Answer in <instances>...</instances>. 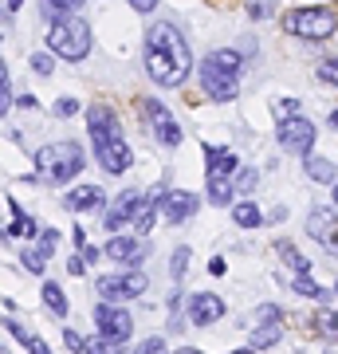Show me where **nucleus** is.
Returning <instances> with one entry per match:
<instances>
[{"label":"nucleus","mask_w":338,"mask_h":354,"mask_svg":"<svg viewBox=\"0 0 338 354\" xmlns=\"http://www.w3.org/2000/svg\"><path fill=\"white\" fill-rule=\"evenodd\" d=\"M283 24H288L291 36H299V39H326L338 28V20L330 8H295Z\"/></svg>","instance_id":"obj_5"},{"label":"nucleus","mask_w":338,"mask_h":354,"mask_svg":"<svg viewBox=\"0 0 338 354\" xmlns=\"http://www.w3.org/2000/svg\"><path fill=\"white\" fill-rule=\"evenodd\" d=\"M146 291V276L142 272H126V276H102L99 279V295L102 299H134Z\"/></svg>","instance_id":"obj_10"},{"label":"nucleus","mask_w":338,"mask_h":354,"mask_svg":"<svg viewBox=\"0 0 338 354\" xmlns=\"http://www.w3.org/2000/svg\"><path fill=\"white\" fill-rule=\"evenodd\" d=\"M256 319H260V323H263V319H267V323H276V319H279V307H272V304L260 307V311H256Z\"/></svg>","instance_id":"obj_40"},{"label":"nucleus","mask_w":338,"mask_h":354,"mask_svg":"<svg viewBox=\"0 0 338 354\" xmlns=\"http://www.w3.org/2000/svg\"><path fill=\"white\" fill-rule=\"evenodd\" d=\"M248 16L252 20H267L272 16V0H248Z\"/></svg>","instance_id":"obj_31"},{"label":"nucleus","mask_w":338,"mask_h":354,"mask_svg":"<svg viewBox=\"0 0 338 354\" xmlns=\"http://www.w3.org/2000/svg\"><path fill=\"white\" fill-rule=\"evenodd\" d=\"M75 111H79L75 99H59V102H55V114H59V118H71Z\"/></svg>","instance_id":"obj_36"},{"label":"nucleus","mask_w":338,"mask_h":354,"mask_svg":"<svg viewBox=\"0 0 338 354\" xmlns=\"http://www.w3.org/2000/svg\"><path fill=\"white\" fill-rule=\"evenodd\" d=\"M55 241H59V236H55L51 228H44V236H39V244H36V248H39L44 256H51V252H55Z\"/></svg>","instance_id":"obj_35"},{"label":"nucleus","mask_w":338,"mask_h":354,"mask_svg":"<svg viewBox=\"0 0 338 354\" xmlns=\"http://www.w3.org/2000/svg\"><path fill=\"white\" fill-rule=\"evenodd\" d=\"M87 134L91 142H106V138H122V127H118V114L106 106V102H95L87 111Z\"/></svg>","instance_id":"obj_12"},{"label":"nucleus","mask_w":338,"mask_h":354,"mask_svg":"<svg viewBox=\"0 0 338 354\" xmlns=\"http://www.w3.org/2000/svg\"><path fill=\"white\" fill-rule=\"evenodd\" d=\"M213 55H216V59H220V64L228 67V71H236V75H240V67H244V59H240L236 51H213Z\"/></svg>","instance_id":"obj_33"},{"label":"nucleus","mask_w":338,"mask_h":354,"mask_svg":"<svg viewBox=\"0 0 338 354\" xmlns=\"http://www.w3.org/2000/svg\"><path fill=\"white\" fill-rule=\"evenodd\" d=\"M95 323H99V335L111 342V346L126 342V339H130V330H134V319H130V311L114 307L111 299H102V304L95 307Z\"/></svg>","instance_id":"obj_6"},{"label":"nucleus","mask_w":338,"mask_h":354,"mask_svg":"<svg viewBox=\"0 0 338 354\" xmlns=\"http://www.w3.org/2000/svg\"><path fill=\"white\" fill-rule=\"evenodd\" d=\"M20 4H24V0H8V8H12V12H16V8H20Z\"/></svg>","instance_id":"obj_45"},{"label":"nucleus","mask_w":338,"mask_h":354,"mask_svg":"<svg viewBox=\"0 0 338 354\" xmlns=\"http://www.w3.org/2000/svg\"><path fill=\"white\" fill-rule=\"evenodd\" d=\"M330 122H335V127H338V111H335V114H330Z\"/></svg>","instance_id":"obj_47"},{"label":"nucleus","mask_w":338,"mask_h":354,"mask_svg":"<svg viewBox=\"0 0 338 354\" xmlns=\"http://www.w3.org/2000/svg\"><path fill=\"white\" fill-rule=\"evenodd\" d=\"M209 201L213 205H228L232 189H236V174H240V158L232 150H216L209 146Z\"/></svg>","instance_id":"obj_3"},{"label":"nucleus","mask_w":338,"mask_h":354,"mask_svg":"<svg viewBox=\"0 0 338 354\" xmlns=\"http://www.w3.org/2000/svg\"><path fill=\"white\" fill-rule=\"evenodd\" d=\"M4 83H8V64L0 59V87H4Z\"/></svg>","instance_id":"obj_44"},{"label":"nucleus","mask_w":338,"mask_h":354,"mask_svg":"<svg viewBox=\"0 0 338 354\" xmlns=\"http://www.w3.org/2000/svg\"><path fill=\"white\" fill-rule=\"evenodd\" d=\"M335 327H338V311H335Z\"/></svg>","instance_id":"obj_48"},{"label":"nucleus","mask_w":338,"mask_h":354,"mask_svg":"<svg viewBox=\"0 0 338 354\" xmlns=\"http://www.w3.org/2000/svg\"><path fill=\"white\" fill-rule=\"evenodd\" d=\"M48 8L55 16H63V12H79L83 8V0H48Z\"/></svg>","instance_id":"obj_32"},{"label":"nucleus","mask_w":338,"mask_h":354,"mask_svg":"<svg viewBox=\"0 0 338 354\" xmlns=\"http://www.w3.org/2000/svg\"><path fill=\"white\" fill-rule=\"evenodd\" d=\"M279 335H283V330L276 327V323H267V327H256L252 330V346H256V351H260V346H272V342H279Z\"/></svg>","instance_id":"obj_24"},{"label":"nucleus","mask_w":338,"mask_h":354,"mask_svg":"<svg viewBox=\"0 0 338 354\" xmlns=\"http://www.w3.org/2000/svg\"><path fill=\"white\" fill-rule=\"evenodd\" d=\"M272 114H276L279 122H288V118L299 114V102H295V99H276V102H272Z\"/></svg>","instance_id":"obj_25"},{"label":"nucleus","mask_w":338,"mask_h":354,"mask_svg":"<svg viewBox=\"0 0 338 354\" xmlns=\"http://www.w3.org/2000/svg\"><path fill=\"white\" fill-rule=\"evenodd\" d=\"M44 304L51 307V315H67V295H63L59 283H51V279H44Z\"/></svg>","instance_id":"obj_23"},{"label":"nucleus","mask_w":338,"mask_h":354,"mask_svg":"<svg viewBox=\"0 0 338 354\" xmlns=\"http://www.w3.org/2000/svg\"><path fill=\"white\" fill-rule=\"evenodd\" d=\"M20 260H24V268H28V272H36V276H44V264H48V256L39 252V248H28V252L20 256Z\"/></svg>","instance_id":"obj_27"},{"label":"nucleus","mask_w":338,"mask_h":354,"mask_svg":"<svg viewBox=\"0 0 338 354\" xmlns=\"http://www.w3.org/2000/svg\"><path fill=\"white\" fill-rule=\"evenodd\" d=\"M138 102H142V114H146V122L153 130V138L162 142V146H181V127L169 114V106L162 99H138Z\"/></svg>","instance_id":"obj_7"},{"label":"nucleus","mask_w":338,"mask_h":354,"mask_svg":"<svg viewBox=\"0 0 338 354\" xmlns=\"http://www.w3.org/2000/svg\"><path fill=\"white\" fill-rule=\"evenodd\" d=\"M335 291H338V283H335Z\"/></svg>","instance_id":"obj_49"},{"label":"nucleus","mask_w":338,"mask_h":354,"mask_svg":"<svg viewBox=\"0 0 338 354\" xmlns=\"http://www.w3.org/2000/svg\"><path fill=\"white\" fill-rule=\"evenodd\" d=\"M130 8H138V12H153V8H158V0H130Z\"/></svg>","instance_id":"obj_42"},{"label":"nucleus","mask_w":338,"mask_h":354,"mask_svg":"<svg viewBox=\"0 0 338 354\" xmlns=\"http://www.w3.org/2000/svg\"><path fill=\"white\" fill-rule=\"evenodd\" d=\"M232 221H236L240 228H260L263 213L256 209V201H240V205H232Z\"/></svg>","instance_id":"obj_21"},{"label":"nucleus","mask_w":338,"mask_h":354,"mask_svg":"<svg viewBox=\"0 0 338 354\" xmlns=\"http://www.w3.org/2000/svg\"><path fill=\"white\" fill-rule=\"evenodd\" d=\"M138 201H142V193H138V189H126V193H118V197H114V205H111V213L102 216V228H122L126 221L134 216Z\"/></svg>","instance_id":"obj_15"},{"label":"nucleus","mask_w":338,"mask_h":354,"mask_svg":"<svg viewBox=\"0 0 338 354\" xmlns=\"http://www.w3.org/2000/svg\"><path fill=\"white\" fill-rule=\"evenodd\" d=\"M319 79H323L326 87H338V55H335V59H323V64H319Z\"/></svg>","instance_id":"obj_29"},{"label":"nucleus","mask_w":338,"mask_h":354,"mask_svg":"<svg viewBox=\"0 0 338 354\" xmlns=\"http://www.w3.org/2000/svg\"><path fill=\"white\" fill-rule=\"evenodd\" d=\"M307 177L311 181H319V185H335V177H338V165L330 162V158H319V153H307Z\"/></svg>","instance_id":"obj_20"},{"label":"nucleus","mask_w":338,"mask_h":354,"mask_svg":"<svg viewBox=\"0 0 338 354\" xmlns=\"http://www.w3.org/2000/svg\"><path fill=\"white\" fill-rule=\"evenodd\" d=\"M32 67H36V75H51V71H55L51 51H36V55H32Z\"/></svg>","instance_id":"obj_30"},{"label":"nucleus","mask_w":338,"mask_h":354,"mask_svg":"<svg viewBox=\"0 0 338 354\" xmlns=\"http://www.w3.org/2000/svg\"><path fill=\"white\" fill-rule=\"evenodd\" d=\"M0 12H4V8H0Z\"/></svg>","instance_id":"obj_50"},{"label":"nucleus","mask_w":338,"mask_h":354,"mask_svg":"<svg viewBox=\"0 0 338 354\" xmlns=\"http://www.w3.org/2000/svg\"><path fill=\"white\" fill-rule=\"evenodd\" d=\"M220 315H225V299L213 295V291H197V295L189 299V323L209 327V323H220Z\"/></svg>","instance_id":"obj_13"},{"label":"nucleus","mask_w":338,"mask_h":354,"mask_svg":"<svg viewBox=\"0 0 338 354\" xmlns=\"http://www.w3.org/2000/svg\"><path fill=\"white\" fill-rule=\"evenodd\" d=\"M314 138H319V134H314V127L307 122V118H299V114H295V118H288V122H279V146H283L288 153L307 158V153H311V146H314Z\"/></svg>","instance_id":"obj_9"},{"label":"nucleus","mask_w":338,"mask_h":354,"mask_svg":"<svg viewBox=\"0 0 338 354\" xmlns=\"http://www.w3.org/2000/svg\"><path fill=\"white\" fill-rule=\"evenodd\" d=\"M99 205H102L99 185H75V189L63 197V209L67 213H87V209H99Z\"/></svg>","instance_id":"obj_19"},{"label":"nucleus","mask_w":338,"mask_h":354,"mask_svg":"<svg viewBox=\"0 0 338 354\" xmlns=\"http://www.w3.org/2000/svg\"><path fill=\"white\" fill-rule=\"evenodd\" d=\"M48 51L51 55H59V59H83L91 51V28H87V20L79 12H63V16H55L51 20V28H48Z\"/></svg>","instance_id":"obj_1"},{"label":"nucleus","mask_w":338,"mask_h":354,"mask_svg":"<svg viewBox=\"0 0 338 354\" xmlns=\"http://www.w3.org/2000/svg\"><path fill=\"white\" fill-rule=\"evenodd\" d=\"M63 342H67L71 351H87V339H83V335H75V330H63Z\"/></svg>","instance_id":"obj_37"},{"label":"nucleus","mask_w":338,"mask_h":354,"mask_svg":"<svg viewBox=\"0 0 338 354\" xmlns=\"http://www.w3.org/2000/svg\"><path fill=\"white\" fill-rule=\"evenodd\" d=\"M252 185H256V169H240V177H236V189H244V193H248Z\"/></svg>","instance_id":"obj_38"},{"label":"nucleus","mask_w":338,"mask_h":354,"mask_svg":"<svg viewBox=\"0 0 338 354\" xmlns=\"http://www.w3.org/2000/svg\"><path fill=\"white\" fill-rule=\"evenodd\" d=\"M335 205H338V177H335Z\"/></svg>","instance_id":"obj_46"},{"label":"nucleus","mask_w":338,"mask_h":354,"mask_svg":"<svg viewBox=\"0 0 338 354\" xmlns=\"http://www.w3.org/2000/svg\"><path fill=\"white\" fill-rule=\"evenodd\" d=\"M295 291H299V295H311V299H323V295H326L323 288H314V279L307 276V272H299V276H295Z\"/></svg>","instance_id":"obj_26"},{"label":"nucleus","mask_w":338,"mask_h":354,"mask_svg":"<svg viewBox=\"0 0 338 354\" xmlns=\"http://www.w3.org/2000/svg\"><path fill=\"white\" fill-rule=\"evenodd\" d=\"M197 197L189 189H169V193H162V216L169 221V225H181V221H189V216L197 213Z\"/></svg>","instance_id":"obj_14"},{"label":"nucleus","mask_w":338,"mask_h":354,"mask_svg":"<svg viewBox=\"0 0 338 354\" xmlns=\"http://www.w3.org/2000/svg\"><path fill=\"white\" fill-rule=\"evenodd\" d=\"M307 232H311L319 244L338 248V221L326 213V209H311V216H307Z\"/></svg>","instance_id":"obj_17"},{"label":"nucleus","mask_w":338,"mask_h":354,"mask_svg":"<svg viewBox=\"0 0 338 354\" xmlns=\"http://www.w3.org/2000/svg\"><path fill=\"white\" fill-rule=\"evenodd\" d=\"M36 169H39L44 181L63 185V181H71V177L83 169V150H79L75 142H48V146L36 153Z\"/></svg>","instance_id":"obj_2"},{"label":"nucleus","mask_w":338,"mask_h":354,"mask_svg":"<svg viewBox=\"0 0 338 354\" xmlns=\"http://www.w3.org/2000/svg\"><path fill=\"white\" fill-rule=\"evenodd\" d=\"M146 48L165 51V55H169V59H177V64L185 67V71H193V55H189V44L181 39V32H177L173 24H153L150 32H146Z\"/></svg>","instance_id":"obj_8"},{"label":"nucleus","mask_w":338,"mask_h":354,"mask_svg":"<svg viewBox=\"0 0 338 354\" xmlns=\"http://www.w3.org/2000/svg\"><path fill=\"white\" fill-rule=\"evenodd\" d=\"M185 264H189V248H177L173 252V279L185 276Z\"/></svg>","instance_id":"obj_34"},{"label":"nucleus","mask_w":338,"mask_h":354,"mask_svg":"<svg viewBox=\"0 0 338 354\" xmlns=\"http://www.w3.org/2000/svg\"><path fill=\"white\" fill-rule=\"evenodd\" d=\"M67 272H71V276H83V272H87V260L71 252V260H67Z\"/></svg>","instance_id":"obj_39"},{"label":"nucleus","mask_w":338,"mask_h":354,"mask_svg":"<svg viewBox=\"0 0 338 354\" xmlns=\"http://www.w3.org/2000/svg\"><path fill=\"white\" fill-rule=\"evenodd\" d=\"M162 213V189H153V193H142V201L138 209H134V216H130V225L138 228V236H146L153 228V216Z\"/></svg>","instance_id":"obj_18"},{"label":"nucleus","mask_w":338,"mask_h":354,"mask_svg":"<svg viewBox=\"0 0 338 354\" xmlns=\"http://www.w3.org/2000/svg\"><path fill=\"white\" fill-rule=\"evenodd\" d=\"M12 216H16V228H12L16 236H32V232H36V221L20 213V205H12Z\"/></svg>","instance_id":"obj_28"},{"label":"nucleus","mask_w":338,"mask_h":354,"mask_svg":"<svg viewBox=\"0 0 338 354\" xmlns=\"http://www.w3.org/2000/svg\"><path fill=\"white\" fill-rule=\"evenodd\" d=\"M102 252H106V260H118V264H126V268H138L146 248H142L138 241H130V236H114V241H106Z\"/></svg>","instance_id":"obj_16"},{"label":"nucleus","mask_w":338,"mask_h":354,"mask_svg":"<svg viewBox=\"0 0 338 354\" xmlns=\"http://www.w3.org/2000/svg\"><path fill=\"white\" fill-rule=\"evenodd\" d=\"M162 346H165L162 339H146V342H142V346H138V351H142V354H158V351H162Z\"/></svg>","instance_id":"obj_41"},{"label":"nucleus","mask_w":338,"mask_h":354,"mask_svg":"<svg viewBox=\"0 0 338 354\" xmlns=\"http://www.w3.org/2000/svg\"><path fill=\"white\" fill-rule=\"evenodd\" d=\"M8 111V87H0V114Z\"/></svg>","instance_id":"obj_43"},{"label":"nucleus","mask_w":338,"mask_h":354,"mask_svg":"<svg viewBox=\"0 0 338 354\" xmlns=\"http://www.w3.org/2000/svg\"><path fill=\"white\" fill-rule=\"evenodd\" d=\"M95 162L106 174H126L130 162H134V153H130V146L122 138H106V142H95Z\"/></svg>","instance_id":"obj_11"},{"label":"nucleus","mask_w":338,"mask_h":354,"mask_svg":"<svg viewBox=\"0 0 338 354\" xmlns=\"http://www.w3.org/2000/svg\"><path fill=\"white\" fill-rule=\"evenodd\" d=\"M200 87H205L209 99L232 102L240 95V75H236V71H228L216 55H205V59H200Z\"/></svg>","instance_id":"obj_4"},{"label":"nucleus","mask_w":338,"mask_h":354,"mask_svg":"<svg viewBox=\"0 0 338 354\" xmlns=\"http://www.w3.org/2000/svg\"><path fill=\"white\" fill-rule=\"evenodd\" d=\"M276 252L283 256V264H288L291 272H295V276H299V272H311V260H307V256H303L299 248H295V244L279 241V244H276Z\"/></svg>","instance_id":"obj_22"}]
</instances>
